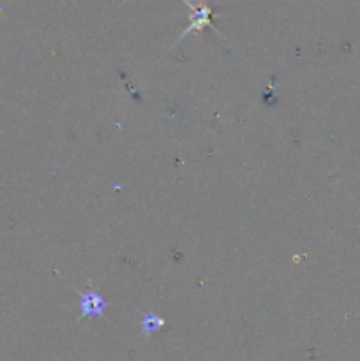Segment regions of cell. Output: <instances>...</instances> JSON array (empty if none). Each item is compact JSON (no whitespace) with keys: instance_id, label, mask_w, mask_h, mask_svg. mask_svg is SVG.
I'll use <instances>...</instances> for the list:
<instances>
[{"instance_id":"1","label":"cell","mask_w":360,"mask_h":361,"mask_svg":"<svg viewBox=\"0 0 360 361\" xmlns=\"http://www.w3.org/2000/svg\"><path fill=\"white\" fill-rule=\"evenodd\" d=\"M187 7H189V27L180 34L179 41L186 39L189 34H198V32L203 30L205 27H212V7L208 6L205 0H182ZM215 30V28H214ZM217 32V30H215ZM176 41V42H179Z\"/></svg>"},{"instance_id":"2","label":"cell","mask_w":360,"mask_h":361,"mask_svg":"<svg viewBox=\"0 0 360 361\" xmlns=\"http://www.w3.org/2000/svg\"><path fill=\"white\" fill-rule=\"evenodd\" d=\"M106 300L99 293L87 291L80 296V319L81 317H101L106 314Z\"/></svg>"},{"instance_id":"3","label":"cell","mask_w":360,"mask_h":361,"mask_svg":"<svg viewBox=\"0 0 360 361\" xmlns=\"http://www.w3.org/2000/svg\"><path fill=\"white\" fill-rule=\"evenodd\" d=\"M166 324V321L162 319L161 316H157V314H147V316L141 319V330H143V335H152L155 334V331L161 330L162 326Z\"/></svg>"}]
</instances>
